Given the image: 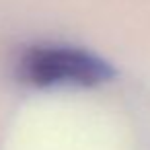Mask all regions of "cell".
<instances>
[{
    "instance_id": "1",
    "label": "cell",
    "mask_w": 150,
    "mask_h": 150,
    "mask_svg": "<svg viewBox=\"0 0 150 150\" xmlns=\"http://www.w3.org/2000/svg\"><path fill=\"white\" fill-rule=\"evenodd\" d=\"M113 74V66L101 56L62 43L33 45L17 64L19 80L35 88H91L109 82Z\"/></svg>"
}]
</instances>
